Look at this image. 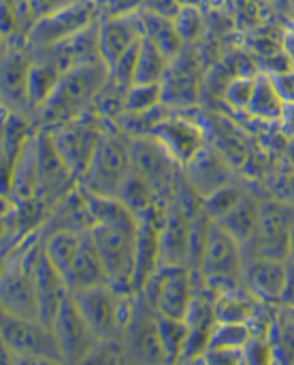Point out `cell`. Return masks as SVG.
I'll return each mask as SVG.
<instances>
[{"mask_svg":"<svg viewBox=\"0 0 294 365\" xmlns=\"http://www.w3.org/2000/svg\"><path fill=\"white\" fill-rule=\"evenodd\" d=\"M286 109L288 107L282 101L278 88L273 83V77L269 73H258L256 88H254V94H252V101H250V107L246 113H250L252 118H256L261 122L275 124V122L284 120Z\"/></svg>","mask_w":294,"mask_h":365,"instance_id":"obj_26","label":"cell"},{"mask_svg":"<svg viewBox=\"0 0 294 365\" xmlns=\"http://www.w3.org/2000/svg\"><path fill=\"white\" fill-rule=\"evenodd\" d=\"M290 252H293V261H294V220H293V237H290Z\"/></svg>","mask_w":294,"mask_h":365,"instance_id":"obj_44","label":"cell"},{"mask_svg":"<svg viewBox=\"0 0 294 365\" xmlns=\"http://www.w3.org/2000/svg\"><path fill=\"white\" fill-rule=\"evenodd\" d=\"M243 195H246V190H243L239 184L231 182V184L218 188L216 192H211L209 197H205V199H203V210H205V214H207L211 220H220L224 214H229V212L239 203V199H241Z\"/></svg>","mask_w":294,"mask_h":365,"instance_id":"obj_32","label":"cell"},{"mask_svg":"<svg viewBox=\"0 0 294 365\" xmlns=\"http://www.w3.org/2000/svg\"><path fill=\"white\" fill-rule=\"evenodd\" d=\"M139 17H141L143 36H147L149 41H154L169 60H175L186 49V43L179 36L173 19L162 17V15H156V13H149L145 9L139 11Z\"/></svg>","mask_w":294,"mask_h":365,"instance_id":"obj_27","label":"cell"},{"mask_svg":"<svg viewBox=\"0 0 294 365\" xmlns=\"http://www.w3.org/2000/svg\"><path fill=\"white\" fill-rule=\"evenodd\" d=\"M64 280H66L70 291H79V289H88V287H96V284L107 282L100 255H98L96 244L92 240V231L81 233L77 250H75V255H73V259L64 272Z\"/></svg>","mask_w":294,"mask_h":365,"instance_id":"obj_23","label":"cell"},{"mask_svg":"<svg viewBox=\"0 0 294 365\" xmlns=\"http://www.w3.org/2000/svg\"><path fill=\"white\" fill-rule=\"evenodd\" d=\"M0 344L11 361H43L64 364L56 336L49 325L38 319H23L9 314L0 308Z\"/></svg>","mask_w":294,"mask_h":365,"instance_id":"obj_6","label":"cell"},{"mask_svg":"<svg viewBox=\"0 0 294 365\" xmlns=\"http://www.w3.org/2000/svg\"><path fill=\"white\" fill-rule=\"evenodd\" d=\"M269 75L273 77V83L286 107H294V68L286 66L284 71H271Z\"/></svg>","mask_w":294,"mask_h":365,"instance_id":"obj_36","label":"cell"},{"mask_svg":"<svg viewBox=\"0 0 294 365\" xmlns=\"http://www.w3.org/2000/svg\"><path fill=\"white\" fill-rule=\"evenodd\" d=\"M92 240L100 255L107 282L120 291H137V231L139 222L94 225Z\"/></svg>","mask_w":294,"mask_h":365,"instance_id":"obj_4","label":"cell"},{"mask_svg":"<svg viewBox=\"0 0 294 365\" xmlns=\"http://www.w3.org/2000/svg\"><path fill=\"white\" fill-rule=\"evenodd\" d=\"M11 210H13V199L4 190H0V220H4L11 214Z\"/></svg>","mask_w":294,"mask_h":365,"instance_id":"obj_41","label":"cell"},{"mask_svg":"<svg viewBox=\"0 0 294 365\" xmlns=\"http://www.w3.org/2000/svg\"><path fill=\"white\" fill-rule=\"evenodd\" d=\"M158 334H160V344H162L167 364L184 361V355H186V349L190 342V334H192L188 319L158 314Z\"/></svg>","mask_w":294,"mask_h":365,"instance_id":"obj_29","label":"cell"},{"mask_svg":"<svg viewBox=\"0 0 294 365\" xmlns=\"http://www.w3.org/2000/svg\"><path fill=\"white\" fill-rule=\"evenodd\" d=\"M171 60L162 53V49L149 41L147 36L141 38L135 64V83H162Z\"/></svg>","mask_w":294,"mask_h":365,"instance_id":"obj_30","label":"cell"},{"mask_svg":"<svg viewBox=\"0 0 294 365\" xmlns=\"http://www.w3.org/2000/svg\"><path fill=\"white\" fill-rule=\"evenodd\" d=\"M267 338L273 349V357L280 364H294V310L278 304L273 308Z\"/></svg>","mask_w":294,"mask_h":365,"instance_id":"obj_28","label":"cell"},{"mask_svg":"<svg viewBox=\"0 0 294 365\" xmlns=\"http://www.w3.org/2000/svg\"><path fill=\"white\" fill-rule=\"evenodd\" d=\"M149 135L171 154V158L182 169L209 143L205 126L199 120L175 109L160 118Z\"/></svg>","mask_w":294,"mask_h":365,"instance_id":"obj_12","label":"cell"},{"mask_svg":"<svg viewBox=\"0 0 294 365\" xmlns=\"http://www.w3.org/2000/svg\"><path fill=\"white\" fill-rule=\"evenodd\" d=\"M143 9L149 11V13H156V15L173 19L177 15V11L182 9V2L179 0H145Z\"/></svg>","mask_w":294,"mask_h":365,"instance_id":"obj_37","label":"cell"},{"mask_svg":"<svg viewBox=\"0 0 294 365\" xmlns=\"http://www.w3.org/2000/svg\"><path fill=\"white\" fill-rule=\"evenodd\" d=\"M130 169V135L120 124H111L79 178V186L92 195L117 197Z\"/></svg>","mask_w":294,"mask_h":365,"instance_id":"obj_3","label":"cell"},{"mask_svg":"<svg viewBox=\"0 0 294 365\" xmlns=\"http://www.w3.org/2000/svg\"><path fill=\"white\" fill-rule=\"evenodd\" d=\"M141 38H143V28H141L139 13L98 19V49L107 66H111L117 58H122L128 49H132Z\"/></svg>","mask_w":294,"mask_h":365,"instance_id":"obj_21","label":"cell"},{"mask_svg":"<svg viewBox=\"0 0 294 365\" xmlns=\"http://www.w3.org/2000/svg\"><path fill=\"white\" fill-rule=\"evenodd\" d=\"M28 2H30V6H32V11H34L36 19H38V17H43V15H47V13L58 11L60 6H64V4H68V2H73V0H28Z\"/></svg>","mask_w":294,"mask_h":365,"instance_id":"obj_38","label":"cell"},{"mask_svg":"<svg viewBox=\"0 0 294 365\" xmlns=\"http://www.w3.org/2000/svg\"><path fill=\"white\" fill-rule=\"evenodd\" d=\"M98 2H100V0H98Z\"/></svg>","mask_w":294,"mask_h":365,"instance_id":"obj_46","label":"cell"},{"mask_svg":"<svg viewBox=\"0 0 294 365\" xmlns=\"http://www.w3.org/2000/svg\"><path fill=\"white\" fill-rule=\"evenodd\" d=\"M51 331L56 336L64 364H85L98 344V338L94 336L92 327L88 325L85 317L81 314L73 297V291L64 299L58 317L53 319Z\"/></svg>","mask_w":294,"mask_h":365,"instance_id":"obj_13","label":"cell"},{"mask_svg":"<svg viewBox=\"0 0 294 365\" xmlns=\"http://www.w3.org/2000/svg\"><path fill=\"white\" fill-rule=\"evenodd\" d=\"M280 304H284V306H288V308L294 310V261H290L288 278H286V287H284V295H282Z\"/></svg>","mask_w":294,"mask_h":365,"instance_id":"obj_40","label":"cell"},{"mask_svg":"<svg viewBox=\"0 0 294 365\" xmlns=\"http://www.w3.org/2000/svg\"><path fill=\"white\" fill-rule=\"evenodd\" d=\"M173 24L186 45L196 41L203 32V15H201L199 6H188V4L182 6L177 11V15L173 17Z\"/></svg>","mask_w":294,"mask_h":365,"instance_id":"obj_34","label":"cell"},{"mask_svg":"<svg viewBox=\"0 0 294 365\" xmlns=\"http://www.w3.org/2000/svg\"><path fill=\"white\" fill-rule=\"evenodd\" d=\"M162 103V86L160 83H132L124 96V113L122 115H139L147 113ZM120 122V120H117Z\"/></svg>","mask_w":294,"mask_h":365,"instance_id":"obj_31","label":"cell"},{"mask_svg":"<svg viewBox=\"0 0 294 365\" xmlns=\"http://www.w3.org/2000/svg\"><path fill=\"white\" fill-rule=\"evenodd\" d=\"M36 165H38L36 197L47 205H53L60 197H64L79 184L77 175L68 169V165L60 156L49 128L36 130Z\"/></svg>","mask_w":294,"mask_h":365,"instance_id":"obj_15","label":"cell"},{"mask_svg":"<svg viewBox=\"0 0 294 365\" xmlns=\"http://www.w3.org/2000/svg\"><path fill=\"white\" fill-rule=\"evenodd\" d=\"M282 53L288 62V66L294 68V24H290L282 36Z\"/></svg>","mask_w":294,"mask_h":365,"instance_id":"obj_39","label":"cell"},{"mask_svg":"<svg viewBox=\"0 0 294 365\" xmlns=\"http://www.w3.org/2000/svg\"><path fill=\"white\" fill-rule=\"evenodd\" d=\"M126 361L135 364H167L158 334V312L139 293L135 314L122 336Z\"/></svg>","mask_w":294,"mask_h":365,"instance_id":"obj_14","label":"cell"},{"mask_svg":"<svg viewBox=\"0 0 294 365\" xmlns=\"http://www.w3.org/2000/svg\"><path fill=\"white\" fill-rule=\"evenodd\" d=\"M107 79L109 66L103 60L73 64L60 75L51 96L34 115L36 126L51 128L90 111Z\"/></svg>","mask_w":294,"mask_h":365,"instance_id":"obj_1","label":"cell"},{"mask_svg":"<svg viewBox=\"0 0 294 365\" xmlns=\"http://www.w3.org/2000/svg\"><path fill=\"white\" fill-rule=\"evenodd\" d=\"M186 182L205 199L218 188L233 182L231 178V160L216 148L205 145L186 167H184Z\"/></svg>","mask_w":294,"mask_h":365,"instance_id":"obj_19","label":"cell"},{"mask_svg":"<svg viewBox=\"0 0 294 365\" xmlns=\"http://www.w3.org/2000/svg\"><path fill=\"white\" fill-rule=\"evenodd\" d=\"M32 66V53L26 43H15L6 51L0 62V98L4 111H21L28 109V75Z\"/></svg>","mask_w":294,"mask_h":365,"instance_id":"obj_17","label":"cell"},{"mask_svg":"<svg viewBox=\"0 0 294 365\" xmlns=\"http://www.w3.org/2000/svg\"><path fill=\"white\" fill-rule=\"evenodd\" d=\"M34 293H36V312H38V321L49 325L53 323V319L58 317L64 299L70 295V289L66 284V280L62 278V274L53 267V263L45 257V252L41 255V261L36 265V274H34Z\"/></svg>","mask_w":294,"mask_h":365,"instance_id":"obj_22","label":"cell"},{"mask_svg":"<svg viewBox=\"0 0 294 365\" xmlns=\"http://www.w3.org/2000/svg\"><path fill=\"white\" fill-rule=\"evenodd\" d=\"M92 227L94 220L90 214L88 197L77 184L70 192H66L51 205L47 220L41 227V235L45 237L51 233H83L90 231Z\"/></svg>","mask_w":294,"mask_h":365,"instance_id":"obj_20","label":"cell"},{"mask_svg":"<svg viewBox=\"0 0 294 365\" xmlns=\"http://www.w3.org/2000/svg\"><path fill=\"white\" fill-rule=\"evenodd\" d=\"M160 86H162V103L169 109L186 111L192 105H196L201 94V75L196 62H192V58H186V49L175 60H171L169 71Z\"/></svg>","mask_w":294,"mask_h":365,"instance_id":"obj_18","label":"cell"},{"mask_svg":"<svg viewBox=\"0 0 294 365\" xmlns=\"http://www.w3.org/2000/svg\"><path fill=\"white\" fill-rule=\"evenodd\" d=\"M4 265H6V252H0V278H2Z\"/></svg>","mask_w":294,"mask_h":365,"instance_id":"obj_43","label":"cell"},{"mask_svg":"<svg viewBox=\"0 0 294 365\" xmlns=\"http://www.w3.org/2000/svg\"><path fill=\"white\" fill-rule=\"evenodd\" d=\"M130 158L132 169L156 188L162 201H167L184 175V169L152 135H130Z\"/></svg>","mask_w":294,"mask_h":365,"instance_id":"obj_11","label":"cell"},{"mask_svg":"<svg viewBox=\"0 0 294 365\" xmlns=\"http://www.w3.org/2000/svg\"><path fill=\"white\" fill-rule=\"evenodd\" d=\"M60 75H62V68L51 58L32 53V66H30V75H28V109H30L32 118L38 113V109L51 96Z\"/></svg>","mask_w":294,"mask_h":365,"instance_id":"obj_25","label":"cell"},{"mask_svg":"<svg viewBox=\"0 0 294 365\" xmlns=\"http://www.w3.org/2000/svg\"><path fill=\"white\" fill-rule=\"evenodd\" d=\"M261 199L256 195H250L246 192L239 203L229 212L224 214L220 220H214L218 222L220 227H224L248 252V248L252 246L254 237H256V229H258V216H261Z\"/></svg>","mask_w":294,"mask_h":365,"instance_id":"obj_24","label":"cell"},{"mask_svg":"<svg viewBox=\"0 0 294 365\" xmlns=\"http://www.w3.org/2000/svg\"><path fill=\"white\" fill-rule=\"evenodd\" d=\"M145 0H100V17H124L135 15L143 9Z\"/></svg>","mask_w":294,"mask_h":365,"instance_id":"obj_35","label":"cell"},{"mask_svg":"<svg viewBox=\"0 0 294 365\" xmlns=\"http://www.w3.org/2000/svg\"><path fill=\"white\" fill-rule=\"evenodd\" d=\"M196 282L199 276L188 265L160 263L139 293L158 314L186 319L196 293Z\"/></svg>","mask_w":294,"mask_h":365,"instance_id":"obj_7","label":"cell"},{"mask_svg":"<svg viewBox=\"0 0 294 365\" xmlns=\"http://www.w3.org/2000/svg\"><path fill=\"white\" fill-rule=\"evenodd\" d=\"M73 297L98 342H122L135 314L139 291H120L109 282L73 291Z\"/></svg>","mask_w":294,"mask_h":365,"instance_id":"obj_2","label":"cell"},{"mask_svg":"<svg viewBox=\"0 0 294 365\" xmlns=\"http://www.w3.org/2000/svg\"><path fill=\"white\" fill-rule=\"evenodd\" d=\"M293 220L294 205L280 199H265L261 203L256 237L246 255H261V257L293 261V252H290Z\"/></svg>","mask_w":294,"mask_h":365,"instance_id":"obj_10","label":"cell"},{"mask_svg":"<svg viewBox=\"0 0 294 365\" xmlns=\"http://www.w3.org/2000/svg\"><path fill=\"white\" fill-rule=\"evenodd\" d=\"M100 19L98 0H73L53 13L38 17L26 36V47L32 51L51 49L66 43L81 30L90 28Z\"/></svg>","mask_w":294,"mask_h":365,"instance_id":"obj_9","label":"cell"},{"mask_svg":"<svg viewBox=\"0 0 294 365\" xmlns=\"http://www.w3.org/2000/svg\"><path fill=\"white\" fill-rule=\"evenodd\" d=\"M11 45H13V41L6 38L4 34H0V62H2V58L6 56V51L11 49Z\"/></svg>","mask_w":294,"mask_h":365,"instance_id":"obj_42","label":"cell"},{"mask_svg":"<svg viewBox=\"0 0 294 365\" xmlns=\"http://www.w3.org/2000/svg\"><path fill=\"white\" fill-rule=\"evenodd\" d=\"M2 113H4V105H2V98H0V118H2Z\"/></svg>","mask_w":294,"mask_h":365,"instance_id":"obj_45","label":"cell"},{"mask_svg":"<svg viewBox=\"0 0 294 365\" xmlns=\"http://www.w3.org/2000/svg\"><path fill=\"white\" fill-rule=\"evenodd\" d=\"M288 267H290V261L261 257V255H248L246 265H243L241 284L258 302L278 306L284 295Z\"/></svg>","mask_w":294,"mask_h":365,"instance_id":"obj_16","label":"cell"},{"mask_svg":"<svg viewBox=\"0 0 294 365\" xmlns=\"http://www.w3.org/2000/svg\"><path fill=\"white\" fill-rule=\"evenodd\" d=\"M256 88V75H237L224 86V103L235 111H248Z\"/></svg>","mask_w":294,"mask_h":365,"instance_id":"obj_33","label":"cell"},{"mask_svg":"<svg viewBox=\"0 0 294 365\" xmlns=\"http://www.w3.org/2000/svg\"><path fill=\"white\" fill-rule=\"evenodd\" d=\"M111 124L113 122L100 118L96 111L90 109L68 122H62V124L49 128L60 156L64 158L68 169L77 175V180L83 175L100 139L105 137V133Z\"/></svg>","mask_w":294,"mask_h":365,"instance_id":"obj_8","label":"cell"},{"mask_svg":"<svg viewBox=\"0 0 294 365\" xmlns=\"http://www.w3.org/2000/svg\"><path fill=\"white\" fill-rule=\"evenodd\" d=\"M246 257H248L246 248L224 227L211 220L196 274L216 293L243 287L241 276H243Z\"/></svg>","mask_w":294,"mask_h":365,"instance_id":"obj_5","label":"cell"}]
</instances>
